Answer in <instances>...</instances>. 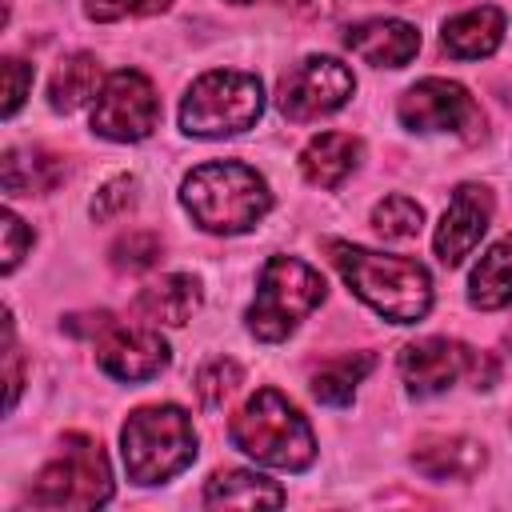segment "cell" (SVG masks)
<instances>
[{
    "label": "cell",
    "mask_w": 512,
    "mask_h": 512,
    "mask_svg": "<svg viewBox=\"0 0 512 512\" xmlns=\"http://www.w3.org/2000/svg\"><path fill=\"white\" fill-rule=\"evenodd\" d=\"M332 264L340 268L344 284L384 320L392 324H416L432 308V276L420 260L412 256H392V252H372L360 244L332 240L328 244Z\"/></svg>",
    "instance_id": "obj_1"
},
{
    "label": "cell",
    "mask_w": 512,
    "mask_h": 512,
    "mask_svg": "<svg viewBox=\"0 0 512 512\" xmlns=\"http://www.w3.org/2000/svg\"><path fill=\"white\" fill-rule=\"evenodd\" d=\"M180 204L192 216V224H200L204 232L236 236V232L256 228L268 216L272 192L256 168L240 160H212L184 176Z\"/></svg>",
    "instance_id": "obj_2"
},
{
    "label": "cell",
    "mask_w": 512,
    "mask_h": 512,
    "mask_svg": "<svg viewBox=\"0 0 512 512\" xmlns=\"http://www.w3.org/2000/svg\"><path fill=\"white\" fill-rule=\"evenodd\" d=\"M228 440L256 464L284 472H304L316 460V436L308 420L276 388H256L240 404V412L228 420Z\"/></svg>",
    "instance_id": "obj_3"
},
{
    "label": "cell",
    "mask_w": 512,
    "mask_h": 512,
    "mask_svg": "<svg viewBox=\"0 0 512 512\" xmlns=\"http://www.w3.org/2000/svg\"><path fill=\"white\" fill-rule=\"evenodd\" d=\"M120 456L132 484H164L196 460V428L180 404L136 408L120 428Z\"/></svg>",
    "instance_id": "obj_4"
},
{
    "label": "cell",
    "mask_w": 512,
    "mask_h": 512,
    "mask_svg": "<svg viewBox=\"0 0 512 512\" xmlns=\"http://www.w3.org/2000/svg\"><path fill=\"white\" fill-rule=\"evenodd\" d=\"M324 276L316 268H308L304 260L296 256H272L264 268H260V280H256V296L244 312V324L256 340L264 344H276L284 336L296 332V324L324 304Z\"/></svg>",
    "instance_id": "obj_5"
},
{
    "label": "cell",
    "mask_w": 512,
    "mask_h": 512,
    "mask_svg": "<svg viewBox=\"0 0 512 512\" xmlns=\"http://www.w3.org/2000/svg\"><path fill=\"white\" fill-rule=\"evenodd\" d=\"M264 112V84L240 68H212L180 100V128L188 136H236Z\"/></svg>",
    "instance_id": "obj_6"
},
{
    "label": "cell",
    "mask_w": 512,
    "mask_h": 512,
    "mask_svg": "<svg viewBox=\"0 0 512 512\" xmlns=\"http://www.w3.org/2000/svg\"><path fill=\"white\" fill-rule=\"evenodd\" d=\"M112 500V468L100 440L84 432H68L56 456L40 468L28 488V504L36 508H100Z\"/></svg>",
    "instance_id": "obj_7"
},
{
    "label": "cell",
    "mask_w": 512,
    "mask_h": 512,
    "mask_svg": "<svg viewBox=\"0 0 512 512\" xmlns=\"http://www.w3.org/2000/svg\"><path fill=\"white\" fill-rule=\"evenodd\" d=\"M156 124H160V96L144 72L120 68V72L104 76L96 104H92L96 136L116 140V144H136V140L152 136Z\"/></svg>",
    "instance_id": "obj_8"
},
{
    "label": "cell",
    "mask_w": 512,
    "mask_h": 512,
    "mask_svg": "<svg viewBox=\"0 0 512 512\" xmlns=\"http://www.w3.org/2000/svg\"><path fill=\"white\" fill-rule=\"evenodd\" d=\"M356 92V76L348 64H340L336 56H304L300 64H292L284 76H280V88H276V108L296 120V124H308V120H320V116H332L336 108H344Z\"/></svg>",
    "instance_id": "obj_9"
},
{
    "label": "cell",
    "mask_w": 512,
    "mask_h": 512,
    "mask_svg": "<svg viewBox=\"0 0 512 512\" xmlns=\"http://www.w3.org/2000/svg\"><path fill=\"white\" fill-rule=\"evenodd\" d=\"M396 116L408 132H456L468 140L484 132V116H480L476 100L468 96V88L456 80H440V76L412 84L400 96Z\"/></svg>",
    "instance_id": "obj_10"
},
{
    "label": "cell",
    "mask_w": 512,
    "mask_h": 512,
    "mask_svg": "<svg viewBox=\"0 0 512 512\" xmlns=\"http://www.w3.org/2000/svg\"><path fill=\"white\" fill-rule=\"evenodd\" d=\"M484 356L472 352L460 340L448 336H424L400 348V376L408 384L412 396H436L444 388H452L460 376H472L476 388H488V372H480Z\"/></svg>",
    "instance_id": "obj_11"
},
{
    "label": "cell",
    "mask_w": 512,
    "mask_h": 512,
    "mask_svg": "<svg viewBox=\"0 0 512 512\" xmlns=\"http://www.w3.org/2000/svg\"><path fill=\"white\" fill-rule=\"evenodd\" d=\"M168 360H172V352H168L164 336L144 324H108L104 336L96 340V364L108 376L128 380V384L160 376L168 368Z\"/></svg>",
    "instance_id": "obj_12"
},
{
    "label": "cell",
    "mask_w": 512,
    "mask_h": 512,
    "mask_svg": "<svg viewBox=\"0 0 512 512\" xmlns=\"http://www.w3.org/2000/svg\"><path fill=\"white\" fill-rule=\"evenodd\" d=\"M488 220H492V192L484 184H460L436 224V236H432L436 256L448 268H456L464 256H472V248L488 232Z\"/></svg>",
    "instance_id": "obj_13"
},
{
    "label": "cell",
    "mask_w": 512,
    "mask_h": 512,
    "mask_svg": "<svg viewBox=\"0 0 512 512\" xmlns=\"http://www.w3.org/2000/svg\"><path fill=\"white\" fill-rule=\"evenodd\" d=\"M348 52H356L364 64L376 68H404L416 52H420V32L408 20L396 16H376V20H360L344 32Z\"/></svg>",
    "instance_id": "obj_14"
},
{
    "label": "cell",
    "mask_w": 512,
    "mask_h": 512,
    "mask_svg": "<svg viewBox=\"0 0 512 512\" xmlns=\"http://www.w3.org/2000/svg\"><path fill=\"white\" fill-rule=\"evenodd\" d=\"M484 464V444L468 436H424L412 452V468L428 480H472Z\"/></svg>",
    "instance_id": "obj_15"
},
{
    "label": "cell",
    "mask_w": 512,
    "mask_h": 512,
    "mask_svg": "<svg viewBox=\"0 0 512 512\" xmlns=\"http://www.w3.org/2000/svg\"><path fill=\"white\" fill-rule=\"evenodd\" d=\"M504 12L496 4H480V8H468L452 20H444V32H440V44L448 56L456 60H484L500 48L504 40Z\"/></svg>",
    "instance_id": "obj_16"
},
{
    "label": "cell",
    "mask_w": 512,
    "mask_h": 512,
    "mask_svg": "<svg viewBox=\"0 0 512 512\" xmlns=\"http://www.w3.org/2000/svg\"><path fill=\"white\" fill-rule=\"evenodd\" d=\"M360 164V140L352 132H320L300 152V172L316 188H340Z\"/></svg>",
    "instance_id": "obj_17"
},
{
    "label": "cell",
    "mask_w": 512,
    "mask_h": 512,
    "mask_svg": "<svg viewBox=\"0 0 512 512\" xmlns=\"http://www.w3.org/2000/svg\"><path fill=\"white\" fill-rule=\"evenodd\" d=\"M200 280L196 276H184V272H172V276H160L156 284H148L140 296H136V312L152 324H188L196 312H200Z\"/></svg>",
    "instance_id": "obj_18"
},
{
    "label": "cell",
    "mask_w": 512,
    "mask_h": 512,
    "mask_svg": "<svg viewBox=\"0 0 512 512\" xmlns=\"http://www.w3.org/2000/svg\"><path fill=\"white\" fill-rule=\"evenodd\" d=\"M64 160L44 148H8L0 160V184L8 196H32V192H52L64 180Z\"/></svg>",
    "instance_id": "obj_19"
},
{
    "label": "cell",
    "mask_w": 512,
    "mask_h": 512,
    "mask_svg": "<svg viewBox=\"0 0 512 512\" xmlns=\"http://www.w3.org/2000/svg\"><path fill=\"white\" fill-rule=\"evenodd\" d=\"M204 504L208 508H256V504H284V488L260 472L244 468H224L204 484Z\"/></svg>",
    "instance_id": "obj_20"
},
{
    "label": "cell",
    "mask_w": 512,
    "mask_h": 512,
    "mask_svg": "<svg viewBox=\"0 0 512 512\" xmlns=\"http://www.w3.org/2000/svg\"><path fill=\"white\" fill-rule=\"evenodd\" d=\"M468 300H472V308H484V312L512 304V236L496 240L476 260V268L468 276Z\"/></svg>",
    "instance_id": "obj_21"
},
{
    "label": "cell",
    "mask_w": 512,
    "mask_h": 512,
    "mask_svg": "<svg viewBox=\"0 0 512 512\" xmlns=\"http://www.w3.org/2000/svg\"><path fill=\"white\" fill-rule=\"evenodd\" d=\"M100 92V60L92 52H72L48 80V104L56 112H76Z\"/></svg>",
    "instance_id": "obj_22"
},
{
    "label": "cell",
    "mask_w": 512,
    "mask_h": 512,
    "mask_svg": "<svg viewBox=\"0 0 512 512\" xmlns=\"http://www.w3.org/2000/svg\"><path fill=\"white\" fill-rule=\"evenodd\" d=\"M372 364H376L372 352H348V356H336V360L320 364L312 372V396L320 404H332V408L348 404L356 396V384L372 372Z\"/></svg>",
    "instance_id": "obj_23"
},
{
    "label": "cell",
    "mask_w": 512,
    "mask_h": 512,
    "mask_svg": "<svg viewBox=\"0 0 512 512\" xmlns=\"http://www.w3.org/2000/svg\"><path fill=\"white\" fill-rule=\"evenodd\" d=\"M420 224H424V208L412 196H388L372 208V228L384 240H408L420 232Z\"/></svg>",
    "instance_id": "obj_24"
},
{
    "label": "cell",
    "mask_w": 512,
    "mask_h": 512,
    "mask_svg": "<svg viewBox=\"0 0 512 512\" xmlns=\"http://www.w3.org/2000/svg\"><path fill=\"white\" fill-rule=\"evenodd\" d=\"M240 380H244L240 364L228 360V356H216V360H208V364L196 372V396H200V404H204L208 412H216V408H224V400L240 388Z\"/></svg>",
    "instance_id": "obj_25"
},
{
    "label": "cell",
    "mask_w": 512,
    "mask_h": 512,
    "mask_svg": "<svg viewBox=\"0 0 512 512\" xmlns=\"http://www.w3.org/2000/svg\"><path fill=\"white\" fill-rule=\"evenodd\" d=\"M160 252H164V244H160L156 232L132 228L128 236H120V240L108 248V260H112V268H120V272H144V268H152V264L160 260Z\"/></svg>",
    "instance_id": "obj_26"
},
{
    "label": "cell",
    "mask_w": 512,
    "mask_h": 512,
    "mask_svg": "<svg viewBox=\"0 0 512 512\" xmlns=\"http://www.w3.org/2000/svg\"><path fill=\"white\" fill-rule=\"evenodd\" d=\"M132 208H136V176H112L92 200V220H120Z\"/></svg>",
    "instance_id": "obj_27"
},
{
    "label": "cell",
    "mask_w": 512,
    "mask_h": 512,
    "mask_svg": "<svg viewBox=\"0 0 512 512\" xmlns=\"http://www.w3.org/2000/svg\"><path fill=\"white\" fill-rule=\"evenodd\" d=\"M84 16L96 24H112V20H128V16H156L164 12L172 0H80Z\"/></svg>",
    "instance_id": "obj_28"
},
{
    "label": "cell",
    "mask_w": 512,
    "mask_h": 512,
    "mask_svg": "<svg viewBox=\"0 0 512 512\" xmlns=\"http://www.w3.org/2000/svg\"><path fill=\"white\" fill-rule=\"evenodd\" d=\"M0 232H4V260H0V268L4 272H16V264L24 260V252L32 244V232H28V224L12 208L0 212Z\"/></svg>",
    "instance_id": "obj_29"
},
{
    "label": "cell",
    "mask_w": 512,
    "mask_h": 512,
    "mask_svg": "<svg viewBox=\"0 0 512 512\" xmlns=\"http://www.w3.org/2000/svg\"><path fill=\"white\" fill-rule=\"evenodd\" d=\"M4 80H8V92H4V116H16V108L24 104L28 88H32V64L8 56L4 60Z\"/></svg>",
    "instance_id": "obj_30"
},
{
    "label": "cell",
    "mask_w": 512,
    "mask_h": 512,
    "mask_svg": "<svg viewBox=\"0 0 512 512\" xmlns=\"http://www.w3.org/2000/svg\"><path fill=\"white\" fill-rule=\"evenodd\" d=\"M300 16H308V20H324V16H336L348 0H288Z\"/></svg>",
    "instance_id": "obj_31"
},
{
    "label": "cell",
    "mask_w": 512,
    "mask_h": 512,
    "mask_svg": "<svg viewBox=\"0 0 512 512\" xmlns=\"http://www.w3.org/2000/svg\"><path fill=\"white\" fill-rule=\"evenodd\" d=\"M232 4H256V0H232Z\"/></svg>",
    "instance_id": "obj_32"
}]
</instances>
